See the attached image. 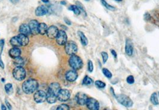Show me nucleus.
Returning a JSON list of instances; mask_svg holds the SVG:
<instances>
[{
	"label": "nucleus",
	"mask_w": 159,
	"mask_h": 110,
	"mask_svg": "<svg viewBox=\"0 0 159 110\" xmlns=\"http://www.w3.org/2000/svg\"><path fill=\"white\" fill-rule=\"evenodd\" d=\"M61 86L59 83H52L48 87L47 92L46 101L49 104H54L57 99V94L61 89Z\"/></svg>",
	"instance_id": "f257e3e1"
},
{
	"label": "nucleus",
	"mask_w": 159,
	"mask_h": 110,
	"mask_svg": "<svg viewBox=\"0 0 159 110\" xmlns=\"http://www.w3.org/2000/svg\"><path fill=\"white\" fill-rule=\"evenodd\" d=\"M39 87V83L37 80L30 79L25 80L22 84V90L26 94H32Z\"/></svg>",
	"instance_id": "f03ea898"
},
{
	"label": "nucleus",
	"mask_w": 159,
	"mask_h": 110,
	"mask_svg": "<svg viewBox=\"0 0 159 110\" xmlns=\"http://www.w3.org/2000/svg\"><path fill=\"white\" fill-rule=\"evenodd\" d=\"M114 96L120 104L126 108H130L133 106V101L127 95L125 94L114 95Z\"/></svg>",
	"instance_id": "7ed1b4c3"
},
{
	"label": "nucleus",
	"mask_w": 159,
	"mask_h": 110,
	"mask_svg": "<svg viewBox=\"0 0 159 110\" xmlns=\"http://www.w3.org/2000/svg\"><path fill=\"white\" fill-rule=\"evenodd\" d=\"M69 64L73 70H78L83 67V62L80 57L74 54L71 55L69 59Z\"/></svg>",
	"instance_id": "20e7f679"
},
{
	"label": "nucleus",
	"mask_w": 159,
	"mask_h": 110,
	"mask_svg": "<svg viewBox=\"0 0 159 110\" xmlns=\"http://www.w3.org/2000/svg\"><path fill=\"white\" fill-rule=\"evenodd\" d=\"M26 73L22 66H16L13 70V78L18 81H22L26 78Z\"/></svg>",
	"instance_id": "39448f33"
},
{
	"label": "nucleus",
	"mask_w": 159,
	"mask_h": 110,
	"mask_svg": "<svg viewBox=\"0 0 159 110\" xmlns=\"http://www.w3.org/2000/svg\"><path fill=\"white\" fill-rule=\"evenodd\" d=\"M65 50L68 55H71L75 54L78 51V47L77 44L72 41H67L65 45Z\"/></svg>",
	"instance_id": "423d86ee"
},
{
	"label": "nucleus",
	"mask_w": 159,
	"mask_h": 110,
	"mask_svg": "<svg viewBox=\"0 0 159 110\" xmlns=\"http://www.w3.org/2000/svg\"><path fill=\"white\" fill-rule=\"evenodd\" d=\"M71 96L70 91L66 89H61L57 94V99L61 102L67 101Z\"/></svg>",
	"instance_id": "0eeeda50"
},
{
	"label": "nucleus",
	"mask_w": 159,
	"mask_h": 110,
	"mask_svg": "<svg viewBox=\"0 0 159 110\" xmlns=\"http://www.w3.org/2000/svg\"><path fill=\"white\" fill-rule=\"evenodd\" d=\"M67 40H68V36L65 31L64 30L59 31L56 36V43L60 46H63L65 45V44L66 43Z\"/></svg>",
	"instance_id": "6e6552de"
},
{
	"label": "nucleus",
	"mask_w": 159,
	"mask_h": 110,
	"mask_svg": "<svg viewBox=\"0 0 159 110\" xmlns=\"http://www.w3.org/2000/svg\"><path fill=\"white\" fill-rule=\"evenodd\" d=\"M34 99L35 101L38 104L43 103L47 99V93L41 90L37 91L34 94Z\"/></svg>",
	"instance_id": "1a4fd4ad"
},
{
	"label": "nucleus",
	"mask_w": 159,
	"mask_h": 110,
	"mask_svg": "<svg viewBox=\"0 0 159 110\" xmlns=\"http://www.w3.org/2000/svg\"><path fill=\"white\" fill-rule=\"evenodd\" d=\"M86 105L88 109L90 110H98L100 107L99 102L93 98H88Z\"/></svg>",
	"instance_id": "9d476101"
},
{
	"label": "nucleus",
	"mask_w": 159,
	"mask_h": 110,
	"mask_svg": "<svg viewBox=\"0 0 159 110\" xmlns=\"http://www.w3.org/2000/svg\"><path fill=\"white\" fill-rule=\"evenodd\" d=\"M88 99V95L82 92H79L75 95L76 102L79 105L81 106H83L86 104Z\"/></svg>",
	"instance_id": "9b49d317"
},
{
	"label": "nucleus",
	"mask_w": 159,
	"mask_h": 110,
	"mask_svg": "<svg viewBox=\"0 0 159 110\" xmlns=\"http://www.w3.org/2000/svg\"><path fill=\"white\" fill-rule=\"evenodd\" d=\"M16 38L18 40L20 47H25L29 44V42H30L29 38L28 36L19 33L16 36Z\"/></svg>",
	"instance_id": "f8f14e48"
},
{
	"label": "nucleus",
	"mask_w": 159,
	"mask_h": 110,
	"mask_svg": "<svg viewBox=\"0 0 159 110\" xmlns=\"http://www.w3.org/2000/svg\"><path fill=\"white\" fill-rule=\"evenodd\" d=\"M58 28L55 26H51L48 28V32L46 33V35L48 38L50 39H55L56 38L58 32H59Z\"/></svg>",
	"instance_id": "ddd939ff"
},
{
	"label": "nucleus",
	"mask_w": 159,
	"mask_h": 110,
	"mask_svg": "<svg viewBox=\"0 0 159 110\" xmlns=\"http://www.w3.org/2000/svg\"><path fill=\"white\" fill-rule=\"evenodd\" d=\"M79 77L78 73L75 70L68 71L65 74V78L70 82H75Z\"/></svg>",
	"instance_id": "4468645a"
},
{
	"label": "nucleus",
	"mask_w": 159,
	"mask_h": 110,
	"mask_svg": "<svg viewBox=\"0 0 159 110\" xmlns=\"http://www.w3.org/2000/svg\"><path fill=\"white\" fill-rule=\"evenodd\" d=\"M30 28L31 29V34L34 35H38L39 33V23L37 20H32L28 24Z\"/></svg>",
	"instance_id": "2eb2a0df"
},
{
	"label": "nucleus",
	"mask_w": 159,
	"mask_h": 110,
	"mask_svg": "<svg viewBox=\"0 0 159 110\" xmlns=\"http://www.w3.org/2000/svg\"><path fill=\"white\" fill-rule=\"evenodd\" d=\"M134 44L132 40L129 39L126 40L125 53L128 56H132L134 54Z\"/></svg>",
	"instance_id": "dca6fc26"
},
{
	"label": "nucleus",
	"mask_w": 159,
	"mask_h": 110,
	"mask_svg": "<svg viewBox=\"0 0 159 110\" xmlns=\"http://www.w3.org/2000/svg\"><path fill=\"white\" fill-rule=\"evenodd\" d=\"M49 13V9L44 6H41L38 7L35 10V14L37 16H43L48 15Z\"/></svg>",
	"instance_id": "f3484780"
},
{
	"label": "nucleus",
	"mask_w": 159,
	"mask_h": 110,
	"mask_svg": "<svg viewBox=\"0 0 159 110\" xmlns=\"http://www.w3.org/2000/svg\"><path fill=\"white\" fill-rule=\"evenodd\" d=\"M19 31L20 33L24 34L26 36H30L31 34V29L30 28V26L27 24H22L19 29Z\"/></svg>",
	"instance_id": "a211bd4d"
},
{
	"label": "nucleus",
	"mask_w": 159,
	"mask_h": 110,
	"mask_svg": "<svg viewBox=\"0 0 159 110\" xmlns=\"http://www.w3.org/2000/svg\"><path fill=\"white\" fill-rule=\"evenodd\" d=\"M9 55L12 58H15L18 57H20L21 54V50L19 48V47H13L8 52Z\"/></svg>",
	"instance_id": "6ab92c4d"
},
{
	"label": "nucleus",
	"mask_w": 159,
	"mask_h": 110,
	"mask_svg": "<svg viewBox=\"0 0 159 110\" xmlns=\"http://www.w3.org/2000/svg\"><path fill=\"white\" fill-rule=\"evenodd\" d=\"M78 35L79 36L80 40V42H81V44L84 47L87 46L89 42H88V39L86 36V35H84V33L82 32L79 31L78 32Z\"/></svg>",
	"instance_id": "aec40b11"
},
{
	"label": "nucleus",
	"mask_w": 159,
	"mask_h": 110,
	"mask_svg": "<svg viewBox=\"0 0 159 110\" xmlns=\"http://www.w3.org/2000/svg\"><path fill=\"white\" fill-rule=\"evenodd\" d=\"M48 25L44 23H40L39 25V33L41 35L46 34L48 30Z\"/></svg>",
	"instance_id": "412c9836"
},
{
	"label": "nucleus",
	"mask_w": 159,
	"mask_h": 110,
	"mask_svg": "<svg viewBox=\"0 0 159 110\" xmlns=\"http://www.w3.org/2000/svg\"><path fill=\"white\" fill-rule=\"evenodd\" d=\"M150 101L154 105H159V99H158V96H157V93L154 92L151 94V97H150Z\"/></svg>",
	"instance_id": "4be33fe9"
},
{
	"label": "nucleus",
	"mask_w": 159,
	"mask_h": 110,
	"mask_svg": "<svg viewBox=\"0 0 159 110\" xmlns=\"http://www.w3.org/2000/svg\"><path fill=\"white\" fill-rule=\"evenodd\" d=\"M93 83V80L92 78H90V77H89L88 76H86L84 79L83 80L82 82V84L83 85H86V86H89V85H92Z\"/></svg>",
	"instance_id": "5701e85b"
},
{
	"label": "nucleus",
	"mask_w": 159,
	"mask_h": 110,
	"mask_svg": "<svg viewBox=\"0 0 159 110\" xmlns=\"http://www.w3.org/2000/svg\"><path fill=\"white\" fill-rule=\"evenodd\" d=\"M68 10L70 11H72L75 15H80L81 13V11L77 5H71L68 7Z\"/></svg>",
	"instance_id": "b1692460"
},
{
	"label": "nucleus",
	"mask_w": 159,
	"mask_h": 110,
	"mask_svg": "<svg viewBox=\"0 0 159 110\" xmlns=\"http://www.w3.org/2000/svg\"><path fill=\"white\" fill-rule=\"evenodd\" d=\"M14 64L16 66H22L25 64V60L23 58L18 57L14 58Z\"/></svg>",
	"instance_id": "393cba45"
},
{
	"label": "nucleus",
	"mask_w": 159,
	"mask_h": 110,
	"mask_svg": "<svg viewBox=\"0 0 159 110\" xmlns=\"http://www.w3.org/2000/svg\"><path fill=\"white\" fill-rule=\"evenodd\" d=\"M101 3H102V4L103 5V6L107 9H108V10L111 11H114L116 10V8L114 6L109 4L105 0H101Z\"/></svg>",
	"instance_id": "a878e982"
},
{
	"label": "nucleus",
	"mask_w": 159,
	"mask_h": 110,
	"mask_svg": "<svg viewBox=\"0 0 159 110\" xmlns=\"http://www.w3.org/2000/svg\"><path fill=\"white\" fill-rule=\"evenodd\" d=\"M5 91L6 93L8 95H11L13 94V85L11 83H7L5 85Z\"/></svg>",
	"instance_id": "bb28decb"
},
{
	"label": "nucleus",
	"mask_w": 159,
	"mask_h": 110,
	"mask_svg": "<svg viewBox=\"0 0 159 110\" xmlns=\"http://www.w3.org/2000/svg\"><path fill=\"white\" fill-rule=\"evenodd\" d=\"M102 73H103V75L108 79H111L112 78V74L110 71L108 69H106V68H103L102 69Z\"/></svg>",
	"instance_id": "cd10ccee"
},
{
	"label": "nucleus",
	"mask_w": 159,
	"mask_h": 110,
	"mask_svg": "<svg viewBox=\"0 0 159 110\" xmlns=\"http://www.w3.org/2000/svg\"><path fill=\"white\" fill-rule=\"evenodd\" d=\"M10 44L13 47H19L20 45H19V44L18 42V40H17V38H16V36L13 37L11 38L10 40Z\"/></svg>",
	"instance_id": "c85d7f7f"
},
{
	"label": "nucleus",
	"mask_w": 159,
	"mask_h": 110,
	"mask_svg": "<svg viewBox=\"0 0 159 110\" xmlns=\"http://www.w3.org/2000/svg\"><path fill=\"white\" fill-rule=\"evenodd\" d=\"M95 85L96 87H97L99 89H103L106 87L105 83L101 80H96L95 82Z\"/></svg>",
	"instance_id": "c756f323"
},
{
	"label": "nucleus",
	"mask_w": 159,
	"mask_h": 110,
	"mask_svg": "<svg viewBox=\"0 0 159 110\" xmlns=\"http://www.w3.org/2000/svg\"><path fill=\"white\" fill-rule=\"evenodd\" d=\"M76 5L79 8L80 11H81V13H83L84 17H86L87 16V13L86 11V10H85V8L84 7V6L82 5V4H81L79 1H77L76 2Z\"/></svg>",
	"instance_id": "7c9ffc66"
},
{
	"label": "nucleus",
	"mask_w": 159,
	"mask_h": 110,
	"mask_svg": "<svg viewBox=\"0 0 159 110\" xmlns=\"http://www.w3.org/2000/svg\"><path fill=\"white\" fill-rule=\"evenodd\" d=\"M70 109V107L68 105L65 104H62L59 105L56 108V110H69Z\"/></svg>",
	"instance_id": "2f4dec72"
},
{
	"label": "nucleus",
	"mask_w": 159,
	"mask_h": 110,
	"mask_svg": "<svg viewBox=\"0 0 159 110\" xmlns=\"http://www.w3.org/2000/svg\"><path fill=\"white\" fill-rule=\"evenodd\" d=\"M101 56H102V61H103V64H105L107 63V61H108V58H109L108 53L103 51V52L101 53Z\"/></svg>",
	"instance_id": "473e14b6"
},
{
	"label": "nucleus",
	"mask_w": 159,
	"mask_h": 110,
	"mask_svg": "<svg viewBox=\"0 0 159 110\" xmlns=\"http://www.w3.org/2000/svg\"><path fill=\"white\" fill-rule=\"evenodd\" d=\"M126 82L129 85H132L135 83V79L132 75H129L126 78Z\"/></svg>",
	"instance_id": "72a5a7b5"
},
{
	"label": "nucleus",
	"mask_w": 159,
	"mask_h": 110,
	"mask_svg": "<svg viewBox=\"0 0 159 110\" xmlns=\"http://www.w3.org/2000/svg\"><path fill=\"white\" fill-rule=\"evenodd\" d=\"M88 71L90 73H92L93 69H94V66H93V62L91 60H89L88 63Z\"/></svg>",
	"instance_id": "f704fd0d"
},
{
	"label": "nucleus",
	"mask_w": 159,
	"mask_h": 110,
	"mask_svg": "<svg viewBox=\"0 0 159 110\" xmlns=\"http://www.w3.org/2000/svg\"><path fill=\"white\" fill-rule=\"evenodd\" d=\"M4 44H5V40H0V56H1L4 47Z\"/></svg>",
	"instance_id": "c9c22d12"
},
{
	"label": "nucleus",
	"mask_w": 159,
	"mask_h": 110,
	"mask_svg": "<svg viewBox=\"0 0 159 110\" xmlns=\"http://www.w3.org/2000/svg\"><path fill=\"white\" fill-rule=\"evenodd\" d=\"M143 18H144V20L147 22H149L152 19V17L151 15L148 13H146L144 16H143Z\"/></svg>",
	"instance_id": "e433bc0d"
},
{
	"label": "nucleus",
	"mask_w": 159,
	"mask_h": 110,
	"mask_svg": "<svg viewBox=\"0 0 159 110\" xmlns=\"http://www.w3.org/2000/svg\"><path fill=\"white\" fill-rule=\"evenodd\" d=\"M111 53L112 55L114 57V58L115 59H117V54L116 53V51L114 50V49H111Z\"/></svg>",
	"instance_id": "4c0bfd02"
},
{
	"label": "nucleus",
	"mask_w": 159,
	"mask_h": 110,
	"mask_svg": "<svg viewBox=\"0 0 159 110\" xmlns=\"http://www.w3.org/2000/svg\"><path fill=\"white\" fill-rule=\"evenodd\" d=\"M5 103H6V107L8 108V110H12V106H11V105L10 104V103L8 102L7 99L5 100Z\"/></svg>",
	"instance_id": "58836bf2"
},
{
	"label": "nucleus",
	"mask_w": 159,
	"mask_h": 110,
	"mask_svg": "<svg viewBox=\"0 0 159 110\" xmlns=\"http://www.w3.org/2000/svg\"><path fill=\"white\" fill-rule=\"evenodd\" d=\"M64 21H65V23L67 25H68V26L71 25V22L68 19H67V18H64Z\"/></svg>",
	"instance_id": "ea45409f"
},
{
	"label": "nucleus",
	"mask_w": 159,
	"mask_h": 110,
	"mask_svg": "<svg viewBox=\"0 0 159 110\" xmlns=\"http://www.w3.org/2000/svg\"><path fill=\"white\" fill-rule=\"evenodd\" d=\"M0 67L2 69H4V63L3 62V61L2 60L1 58H0Z\"/></svg>",
	"instance_id": "a19ab883"
},
{
	"label": "nucleus",
	"mask_w": 159,
	"mask_h": 110,
	"mask_svg": "<svg viewBox=\"0 0 159 110\" xmlns=\"http://www.w3.org/2000/svg\"><path fill=\"white\" fill-rule=\"evenodd\" d=\"M1 108L2 110H7V107H6V105H4V104H2Z\"/></svg>",
	"instance_id": "79ce46f5"
},
{
	"label": "nucleus",
	"mask_w": 159,
	"mask_h": 110,
	"mask_svg": "<svg viewBox=\"0 0 159 110\" xmlns=\"http://www.w3.org/2000/svg\"><path fill=\"white\" fill-rule=\"evenodd\" d=\"M13 4H17L19 1V0H10Z\"/></svg>",
	"instance_id": "37998d69"
},
{
	"label": "nucleus",
	"mask_w": 159,
	"mask_h": 110,
	"mask_svg": "<svg viewBox=\"0 0 159 110\" xmlns=\"http://www.w3.org/2000/svg\"><path fill=\"white\" fill-rule=\"evenodd\" d=\"M61 4L62 5L65 6V5H66V1H65V0H62V1H61Z\"/></svg>",
	"instance_id": "c03bdc74"
},
{
	"label": "nucleus",
	"mask_w": 159,
	"mask_h": 110,
	"mask_svg": "<svg viewBox=\"0 0 159 110\" xmlns=\"http://www.w3.org/2000/svg\"><path fill=\"white\" fill-rule=\"evenodd\" d=\"M41 1L44 3H48L49 2V0H41Z\"/></svg>",
	"instance_id": "a18cd8bd"
},
{
	"label": "nucleus",
	"mask_w": 159,
	"mask_h": 110,
	"mask_svg": "<svg viewBox=\"0 0 159 110\" xmlns=\"http://www.w3.org/2000/svg\"><path fill=\"white\" fill-rule=\"evenodd\" d=\"M1 80H2V82H5V79H4V78H2Z\"/></svg>",
	"instance_id": "49530a36"
},
{
	"label": "nucleus",
	"mask_w": 159,
	"mask_h": 110,
	"mask_svg": "<svg viewBox=\"0 0 159 110\" xmlns=\"http://www.w3.org/2000/svg\"><path fill=\"white\" fill-rule=\"evenodd\" d=\"M116 1H117V2H121L123 0H115Z\"/></svg>",
	"instance_id": "de8ad7c7"
},
{
	"label": "nucleus",
	"mask_w": 159,
	"mask_h": 110,
	"mask_svg": "<svg viewBox=\"0 0 159 110\" xmlns=\"http://www.w3.org/2000/svg\"><path fill=\"white\" fill-rule=\"evenodd\" d=\"M85 1H89V0H85Z\"/></svg>",
	"instance_id": "09e8293b"
},
{
	"label": "nucleus",
	"mask_w": 159,
	"mask_h": 110,
	"mask_svg": "<svg viewBox=\"0 0 159 110\" xmlns=\"http://www.w3.org/2000/svg\"><path fill=\"white\" fill-rule=\"evenodd\" d=\"M158 16V17H159V15H158V16Z\"/></svg>",
	"instance_id": "8fccbe9b"
},
{
	"label": "nucleus",
	"mask_w": 159,
	"mask_h": 110,
	"mask_svg": "<svg viewBox=\"0 0 159 110\" xmlns=\"http://www.w3.org/2000/svg\"><path fill=\"white\" fill-rule=\"evenodd\" d=\"M158 95H159V94H158Z\"/></svg>",
	"instance_id": "3c124183"
}]
</instances>
